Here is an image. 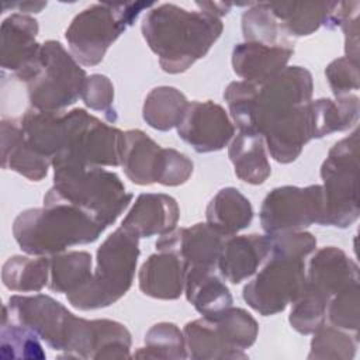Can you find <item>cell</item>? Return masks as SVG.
I'll return each mask as SVG.
<instances>
[{"label":"cell","instance_id":"27","mask_svg":"<svg viewBox=\"0 0 360 360\" xmlns=\"http://www.w3.org/2000/svg\"><path fill=\"white\" fill-rule=\"evenodd\" d=\"M228 156L235 174L248 184H262L271 173L264 139L256 132H239L229 145Z\"/></svg>","mask_w":360,"mask_h":360},{"label":"cell","instance_id":"20","mask_svg":"<svg viewBox=\"0 0 360 360\" xmlns=\"http://www.w3.org/2000/svg\"><path fill=\"white\" fill-rule=\"evenodd\" d=\"M187 264L170 252L150 255L141 266L139 290L156 300H177L184 292Z\"/></svg>","mask_w":360,"mask_h":360},{"label":"cell","instance_id":"26","mask_svg":"<svg viewBox=\"0 0 360 360\" xmlns=\"http://www.w3.org/2000/svg\"><path fill=\"white\" fill-rule=\"evenodd\" d=\"M250 201L235 187L221 188L208 202L207 224L222 236L236 235L253 219Z\"/></svg>","mask_w":360,"mask_h":360},{"label":"cell","instance_id":"38","mask_svg":"<svg viewBox=\"0 0 360 360\" xmlns=\"http://www.w3.org/2000/svg\"><path fill=\"white\" fill-rule=\"evenodd\" d=\"M359 336H350L343 329L325 323L314 332L308 359L350 360L356 354Z\"/></svg>","mask_w":360,"mask_h":360},{"label":"cell","instance_id":"23","mask_svg":"<svg viewBox=\"0 0 360 360\" xmlns=\"http://www.w3.org/2000/svg\"><path fill=\"white\" fill-rule=\"evenodd\" d=\"M217 266L190 267L186 276V298L204 318H211L232 307L233 298Z\"/></svg>","mask_w":360,"mask_h":360},{"label":"cell","instance_id":"33","mask_svg":"<svg viewBox=\"0 0 360 360\" xmlns=\"http://www.w3.org/2000/svg\"><path fill=\"white\" fill-rule=\"evenodd\" d=\"M6 288L17 292H38L49 283V259L46 256H13L1 270Z\"/></svg>","mask_w":360,"mask_h":360},{"label":"cell","instance_id":"39","mask_svg":"<svg viewBox=\"0 0 360 360\" xmlns=\"http://www.w3.org/2000/svg\"><path fill=\"white\" fill-rule=\"evenodd\" d=\"M329 301L304 285L298 298L291 304L288 322L301 335H311L325 323Z\"/></svg>","mask_w":360,"mask_h":360},{"label":"cell","instance_id":"5","mask_svg":"<svg viewBox=\"0 0 360 360\" xmlns=\"http://www.w3.org/2000/svg\"><path fill=\"white\" fill-rule=\"evenodd\" d=\"M15 76L25 83L31 107L41 111H62L76 103L87 79L79 62L53 39L39 44Z\"/></svg>","mask_w":360,"mask_h":360},{"label":"cell","instance_id":"8","mask_svg":"<svg viewBox=\"0 0 360 360\" xmlns=\"http://www.w3.org/2000/svg\"><path fill=\"white\" fill-rule=\"evenodd\" d=\"M124 132L104 124L84 108L62 114V139L52 167L60 165L121 166Z\"/></svg>","mask_w":360,"mask_h":360},{"label":"cell","instance_id":"21","mask_svg":"<svg viewBox=\"0 0 360 360\" xmlns=\"http://www.w3.org/2000/svg\"><path fill=\"white\" fill-rule=\"evenodd\" d=\"M1 166L31 181H41L52 166L51 159L37 153L28 145L20 118L1 121Z\"/></svg>","mask_w":360,"mask_h":360},{"label":"cell","instance_id":"35","mask_svg":"<svg viewBox=\"0 0 360 360\" xmlns=\"http://www.w3.org/2000/svg\"><path fill=\"white\" fill-rule=\"evenodd\" d=\"M242 32L246 42L269 46H290L287 35L273 15L267 3H253L242 15Z\"/></svg>","mask_w":360,"mask_h":360},{"label":"cell","instance_id":"42","mask_svg":"<svg viewBox=\"0 0 360 360\" xmlns=\"http://www.w3.org/2000/svg\"><path fill=\"white\" fill-rule=\"evenodd\" d=\"M266 235L269 256H285L305 260L316 248V238L309 232L285 231Z\"/></svg>","mask_w":360,"mask_h":360},{"label":"cell","instance_id":"41","mask_svg":"<svg viewBox=\"0 0 360 360\" xmlns=\"http://www.w3.org/2000/svg\"><path fill=\"white\" fill-rule=\"evenodd\" d=\"M80 98L90 110L101 112L108 122L112 124L117 121V110L114 107V86L107 76H87Z\"/></svg>","mask_w":360,"mask_h":360},{"label":"cell","instance_id":"30","mask_svg":"<svg viewBox=\"0 0 360 360\" xmlns=\"http://www.w3.org/2000/svg\"><path fill=\"white\" fill-rule=\"evenodd\" d=\"M184 342L187 357L195 360H235L246 359L248 354L231 349L217 332L214 323L208 318L187 322L184 329Z\"/></svg>","mask_w":360,"mask_h":360},{"label":"cell","instance_id":"24","mask_svg":"<svg viewBox=\"0 0 360 360\" xmlns=\"http://www.w3.org/2000/svg\"><path fill=\"white\" fill-rule=\"evenodd\" d=\"M1 68L14 75L35 55L38 21L27 14L14 13L1 22Z\"/></svg>","mask_w":360,"mask_h":360},{"label":"cell","instance_id":"6","mask_svg":"<svg viewBox=\"0 0 360 360\" xmlns=\"http://www.w3.org/2000/svg\"><path fill=\"white\" fill-rule=\"evenodd\" d=\"M139 257V236L120 226L97 249V263L91 278L66 294L72 307L90 311L110 307L131 288Z\"/></svg>","mask_w":360,"mask_h":360},{"label":"cell","instance_id":"28","mask_svg":"<svg viewBox=\"0 0 360 360\" xmlns=\"http://www.w3.org/2000/svg\"><path fill=\"white\" fill-rule=\"evenodd\" d=\"M311 117L314 139L323 138L333 132L352 128L359 120V97L347 94L343 97L311 100Z\"/></svg>","mask_w":360,"mask_h":360},{"label":"cell","instance_id":"12","mask_svg":"<svg viewBox=\"0 0 360 360\" xmlns=\"http://www.w3.org/2000/svg\"><path fill=\"white\" fill-rule=\"evenodd\" d=\"M323 193L321 184L307 187L281 186L273 188L260 207V224L266 233L304 231L322 222Z\"/></svg>","mask_w":360,"mask_h":360},{"label":"cell","instance_id":"10","mask_svg":"<svg viewBox=\"0 0 360 360\" xmlns=\"http://www.w3.org/2000/svg\"><path fill=\"white\" fill-rule=\"evenodd\" d=\"M305 284V260L269 256L264 267L242 291L245 302L263 316L276 315L292 304Z\"/></svg>","mask_w":360,"mask_h":360},{"label":"cell","instance_id":"31","mask_svg":"<svg viewBox=\"0 0 360 360\" xmlns=\"http://www.w3.org/2000/svg\"><path fill=\"white\" fill-rule=\"evenodd\" d=\"M188 101L186 96L172 86L152 89L143 103L142 117L145 122L158 131H169L180 124Z\"/></svg>","mask_w":360,"mask_h":360},{"label":"cell","instance_id":"14","mask_svg":"<svg viewBox=\"0 0 360 360\" xmlns=\"http://www.w3.org/2000/svg\"><path fill=\"white\" fill-rule=\"evenodd\" d=\"M224 236L207 222L188 228H174L156 240L158 252H170L179 256L187 267L217 266Z\"/></svg>","mask_w":360,"mask_h":360},{"label":"cell","instance_id":"32","mask_svg":"<svg viewBox=\"0 0 360 360\" xmlns=\"http://www.w3.org/2000/svg\"><path fill=\"white\" fill-rule=\"evenodd\" d=\"M93 259L89 252L72 250L49 257V288L70 294L84 285L93 276Z\"/></svg>","mask_w":360,"mask_h":360},{"label":"cell","instance_id":"25","mask_svg":"<svg viewBox=\"0 0 360 360\" xmlns=\"http://www.w3.org/2000/svg\"><path fill=\"white\" fill-rule=\"evenodd\" d=\"M338 1H271L267 3L283 32L292 37L314 34L319 27L329 28Z\"/></svg>","mask_w":360,"mask_h":360},{"label":"cell","instance_id":"43","mask_svg":"<svg viewBox=\"0 0 360 360\" xmlns=\"http://www.w3.org/2000/svg\"><path fill=\"white\" fill-rule=\"evenodd\" d=\"M325 75L335 97L347 96L352 90H359V63L346 56L332 60Z\"/></svg>","mask_w":360,"mask_h":360},{"label":"cell","instance_id":"45","mask_svg":"<svg viewBox=\"0 0 360 360\" xmlns=\"http://www.w3.org/2000/svg\"><path fill=\"white\" fill-rule=\"evenodd\" d=\"M44 7H46V1H22V3H11V8H18L22 13H39Z\"/></svg>","mask_w":360,"mask_h":360},{"label":"cell","instance_id":"1","mask_svg":"<svg viewBox=\"0 0 360 360\" xmlns=\"http://www.w3.org/2000/svg\"><path fill=\"white\" fill-rule=\"evenodd\" d=\"M224 30L222 21L202 10L188 11L172 3L153 6L142 20L141 31L158 56L163 72H186L204 58Z\"/></svg>","mask_w":360,"mask_h":360},{"label":"cell","instance_id":"17","mask_svg":"<svg viewBox=\"0 0 360 360\" xmlns=\"http://www.w3.org/2000/svg\"><path fill=\"white\" fill-rule=\"evenodd\" d=\"M311 101L300 105L263 132L264 143L271 158L278 163H291L302 152L304 146L314 139Z\"/></svg>","mask_w":360,"mask_h":360},{"label":"cell","instance_id":"2","mask_svg":"<svg viewBox=\"0 0 360 360\" xmlns=\"http://www.w3.org/2000/svg\"><path fill=\"white\" fill-rule=\"evenodd\" d=\"M312 75L302 66H285L263 83L232 82L224 91L231 117L239 132H263L311 101Z\"/></svg>","mask_w":360,"mask_h":360},{"label":"cell","instance_id":"34","mask_svg":"<svg viewBox=\"0 0 360 360\" xmlns=\"http://www.w3.org/2000/svg\"><path fill=\"white\" fill-rule=\"evenodd\" d=\"M224 342L236 352L249 349L257 338L259 325L256 319L243 308L229 307L215 316L208 318Z\"/></svg>","mask_w":360,"mask_h":360},{"label":"cell","instance_id":"11","mask_svg":"<svg viewBox=\"0 0 360 360\" xmlns=\"http://www.w3.org/2000/svg\"><path fill=\"white\" fill-rule=\"evenodd\" d=\"M6 309L13 321L31 329L53 350L65 353L70 350L82 319L45 294L13 295Z\"/></svg>","mask_w":360,"mask_h":360},{"label":"cell","instance_id":"44","mask_svg":"<svg viewBox=\"0 0 360 360\" xmlns=\"http://www.w3.org/2000/svg\"><path fill=\"white\" fill-rule=\"evenodd\" d=\"M202 11L208 13V14H212L215 17H222L225 14H228V11L231 10L232 4L231 3H221V1H197L195 3Z\"/></svg>","mask_w":360,"mask_h":360},{"label":"cell","instance_id":"9","mask_svg":"<svg viewBox=\"0 0 360 360\" xmlns=\"http://www.w3.org/2000/svg\"><path fill=\"white\" fill-rule=\"evenodd\" d=\"M323 218L321 225L347 228L359 218V131L336 142L321 166Z\"/></svg>","mask_w":360,"mask_h":360},{"label":"cell","instance_id":"37","mask_svg":"<svg viewBox=\"0 0 360 360\" xmlns=\"http://www.w3.org/2000/svg\"><path fill=\"white\" fill-rule=\"evenodd\" d=\"M145 346L134 353L138 359H187L184 335L172 322H159L145 335Z\"/></svg>","mask_w":360,"mask_h":360},{"label":"cell","instance_id":"4","mask_svg":"<svg viewBox=\"0 0 360 360\" xmlns=\"http://www.w3.org/2000/svg\"><path fill=\"white\" fill-rule=\"evenodd\" d=\"M121 179L96 166H53V186L44 195V205L69 204L91 215L108 228L127 210L132 200Z\"/></svg>","mask_w":360,"mask_h":360},{"label":"cell","instance_id":"13","mask_svg":"<svg viewBox=\"0 0 360 360\" xmlns=\"http://www.w3.org/2000/svg\"><path fill=\"white\" fill-rule=\"evenodd\" d=\"M177 135L195 152L208 153L224 149L235 135V127L219 104L191 101L177 125Z\"/></svg>","mask_w":360,"mask_h":360},{"label":"cell","instance_id":"29","mask_svg":"<svg viewBox=\"0 0 360 360\" xmlns=\"http://www.w3.org/2000/svg\"><path fill=\"white\" fill-rule=\"evenodd\" d=\"M62 114L63 111H41L31 107L20 118L28 145L51 162L60 149Z\"/></svg>","mask_w":360,"mask_h":360},{"label":"cell","instance_id":"22","mask_svg":"<svg viewBox=\"0 0 360 360\" xmlns=\"http://www.w3.org/2000/svg\"><path fill=\"white\" fill-rule=\"evenodd\" d=\"M294 49L291 46H269L256 42L235 45L232 51L233 72L246 82L263 83L281 72Z\"/></svg>","mask_w":360,"mask_h":360},{"label":"cell","instance_id":"40","mask_svg":"<svg viewBox=\"0 0 360 360\" xmlns=\"http://www.w3.org/2000/svg\"><path fill=\"white\" fill-rule=\"evenodd\" d=\"M360 287L359 280L347 284L339 292H336L328 304L326 315L332 326L352 332L359 336L360 326Z\"/></svg>","mask_w":360,"mask_h":360},{"label":"cell","instance_id":"15","mask_svg":"<svg viewBox=\"0 0 360 360\" xmlns=\"http://www.w3.org/2000/svg\"><path fill=\"white\" fill-rule=\"evenodd\" d=\"M167 162V148H162L141 129L124 132L121 166L127 177L138 186L162 181Z\"/></svg>","mask_w":360,"mask_h":360},{"label":"cell","instance_id":"36","mask_svg":"<svg viewBox=\"0 0 360 360\" xmlns=\"http://www.w3.org/2000/svg\"><path fill=\"white\" fill-rule=\"evenodd\" d=\"M39 338L27 326L13 321L4 307L0 330V349L4 359H45L44 347Z\"/></svg>","mask_w":360,"mask_h":360},{"label":"cell","instance_id":"16","mask_svg":"<svg viewBox=\"0 0 360 360\" xmlns=\"http://www.w3.org/2000/svg\"><path fill=\"white\" fill-rule=\"evenodd\" d=\"M359 280V266L336 246L321 248L305 271V287L328 301L347 284Z\"/></svg>","mask_w":360,"mask_h":360},{"label":"cell","instance_id":"19","mask_svg":"<svg viewBox=\"0 0 360 360\" xmlns=\"http://www.w3.org/2000/svg\"><path fill=\"white\" fill-rule=\"evenodd\" d=\"M267 257V235H232L222 242L217 269L225 280L239 284L252 277Z\"/></svg>","mask_w":360,"mask_h":360},{"label":"cell","instance_id":"3","mask_svg":"<svg viewBox=\"0 0 360 360\" xmlns=\"http://www.w3.org/2000/svg\"><path fill=\"white\" fill-rule=\"evenodd\" d=\"M105 228L91 215L69 204L28 208L13 222V236L31 256H53L70 246L91 243Z\"/></svg>","mask_w":360,"mask_h":360},{"label":"cell","instance_id":"18","mask_svg":"<svg viewBox=\"0 0 360 360\" xmlns=\"http://www.w3.org/2000/svg\"><path fill=\"white\" fill-rule=\"evenodd\" d=\"M180 210L177 201L163 193L139 194L122 219L121 226L141 238L165 235L177 225Z\"/></svg>","mask_w":360,"mask_h":360},{"label":"cell","instance_id":"7","mask_svg":"<svg viewBox=\"0 0 360 360\" xmlns=\"http://www.w3.org/2000/svg\"><path fill=\"white\" fill-rule=\"evenodd\" d=\"M155 3H96L80 11L65 32L72 56L83 66L100 63L107 49Z\"/></svg>","mask_w":360,"mask_h":360}]
</instances>
